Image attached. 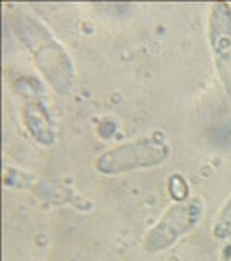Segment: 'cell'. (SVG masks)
I'll return each mask as SVG.
<instances>
[{
    "instance_id": "cell-3",
    "label": "cell",
    "mask_w": 231,
    "mask_h": 261,
    "mask_svg": "<svg viewBox=\"0 0 231 261\" xmlns=\"http://www.w3.org/2000/svg\"><path fill=\"white\" fill-rule=\"evenodd\" d=\"M204 209V200L200 197H190L183 202H176L146 231L142 239V249L148 254L169 251L200 225Z\"/></svg>"
},
{
    "instance_id": "cell-1",
    "label": "cell",
    "mask_w": 231,
    "mask_h": 261,
    "mask_svg": "<svg viewBox=\"0 0 231 261\" xmlns=\"http://www.w3.org/2000/svg\"><path fill=\"white\" fill-rule=\"evenodd\" d=\"M6 23L16 40L30 53L33 63L50 89L61 96L70 94L75 86L73 60L45 23L23 9L7 11Z\"/></svg>"
},
{
    "instance_id": "cell-5",
    "label": "cell",
    "mask_w": 231,
    "mask_h": 261,
    "mask_svg": "<svg viewBox=\"0 0 231 261\" xmlns=\"http://www.w3.org/2000/svg\"><path fill=\"white\" fill-rule=\"evenodd\" d=\"M211 233L217 241H229L231 239V193L214 218Z\"/></svg>"
},
{
    "instance_id": "cell-2",
    "label": "cell",
    "mask_w": 231,
    "mask_h": 261,
    "mask_svg": "<svg viewBox=\"0 0 231 261\" xmlns=\"http://www.w3.org/2000/svg\"><path fill=\"white\" fill-rule=\"evenodd\" d=\"M172 148L162 133H151L103 151L94 169L103 176H120L134 171L160 167L170 159Z\"/></svg>"
},
{
    "instance_id": "cell-4",
    "label": "cell",
    "mask_w": 231,
    "mask_h": 261,
    "mask_svg": "<svg viewBox=\"0 0 231 261\" xmlns=\"http://www.w3.org/2000/svg\"><path fill=\"white\" fill-rule=\"evenodd\" d=\"M207 39L221 87L231 98V4L212 2L209 7Z\"/></svg>"
}]
</instances>
